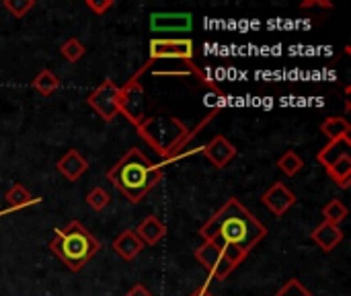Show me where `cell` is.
<instances>
[{"label":"cell","instance_id":"cell-1","mask_svg":"<svg viewBox=\"0 0 351 296\" xmlns=\"http://www.w3.org/2000/svg\"><path fill=\"white\" fill-rule=\"evenodd\" d=\"M199 235L206 241L226 243L243 249L245 253L253 251L267 235L265 225L251 214L243 202L230 198L220 210H216L199 229Z\"/></svg>","mask_w":351,"mask_h":296},{"label":"cell","instance_id":"cell-2","mask_svg":"<svg viewBox=\"0 0 351 296\" xmlns=\"http://www.w3.org/2000/svg\"><path fill=\"white\" fill-rule=\"evenodd\" d=\"M218 113V109H214L204 122H199L193 130H189L181 119L173 117V115H154V117H144L136 130L142 136V140L154 148V152L158 157H162V169L165 165L177 163L181 161L183 148L191 142L193 136H197L199 130L206 128V124Z\"/></svg>","mask_w":351,"mask_h":296},{"label":"cell","instance_id":"cell-3","mask_svg":"<svg viewBox=\"0 0 351 296\" xmlns=\"http://www.w3.org/2000/svg\"><path fill=\"white\" fill-rule=\"evenodd\" d=\"M162 165H154L140 148H130L107 171V181L130 204H140L162 181Z\"/></svg>","mask_w":351,"mask_h":296},{"label":"cell","instance_id":"cell-4","mask_svg":"<svg viewBox=\"0 0 351 296\" xmlns=\"http://www.w3.org/2000/svg\"><path fill=\"white\" fill-rule=\"evenodd\" d=\"M49 249L68 270L80 272L99 253L101 243L95 239L93 233H88V229L82 223L72 220L64 229L53 231Z\"/></svg>","mask_w":351,"mask_h":296},{"label":"cell","instance_id":"cell-5","mask_svg":"<svg viewBox=\"0 0 351 296\" xmlns=\"http://www.w3.org/2000/svg\"><path fill=\"white\" fill-rule=\"evenodd\" d=\"M317 161L325 167L327 175L341 187L348 190L351 183V138H339L327 142L317 155Z\"/></svg>","mask_w":351,"mask_h":296},{"label":"cell","instance_id":"cell-6","mask_svg":"<svg viewBox=\"0 0 351 296\" xmlns=\"http://www.w3.org/2000/svg\"><path fill=\"white\" fill-rule=\"evenodd\" d=\"M150 62L169 60V62H191L195 56V45L189 37H154L148 43Z\"/></svg>","mask_w":351,"mask_h":296},{"label":"cell","instance_id":"cell-7","mask_svg":"<svg viewBox=\"0 0 351 296\" xmlns=\"http://www.w3.org/2000/svg\"><path fill=\"white\" fill-rule=\"evenodd\" d=\"M86 103L103 122H113L119 115V84L113 78H105L86 97Z\"/></svg>","mask_w":351,"mask_h":296},{"label":"cell","instance_id":"cell-8","mask_svg":"<svg viewBox=\"0 0 351 296\" xmlns=\"http://www.w3.org/2000/svg\"><path fill=\"white\" fill-rule=\"evenodd\" d=\"M119 113L138 126L146 117V105H144V87L140 78H130L123 87H119Z\"/></svg>","mask_w":351,"mask_h":296},{"label":"cell","instance_id":"cell-9","mask_svg":"<svg viewBox=\"0 0 351 296\" xmlns=\"http://www.w3.org/2000/svg\"><path fill=\"white\" fill-rule=\"evenodd\" d=\"M195 260L210 272V276L214 280H226L237 268L224 258L220 243L216 241H204L197 249H195Z\"/></svg>","mask_w":351,"mask_h":296},{"label":"cell","instance_id":"cell-10","mask_svg":"<svg viewBox=\"0 0 351 296\" xmlns=\"http://www.w3.org/2000/svg\"><path fill=\"white\" fill-rule=\"evenodd\" d=\"M261 204H263L274 216H284V214L296 204V196H294V192H292L286 183L278 181V183H274V185L261 196Z\"/></svg>","mask_w":351,"mask_h":296},{"label":"cell","instance_id":"cell-11","mask_svg":"<svg viewBox=\"0 0 351 296\" xmlns=\"http://www.w3.org/2000/svg\"><path fill=\"white\" fill-rule=\"evenodd\" d=\"M193 16L189 12H152L150 14V29L156 33H185L191 31Z\"/></svg>","mask_w":351,"mask_h":296},{"label":"cell","instance_id":"cell-12","mask_svg":"<svg viewBox=\"0 0 351 296\" xmlns=\"http://www.w3.org/2000/svg\"><path fill=\"white\" fill-rule=\"evenodd\" d=\"M237 146L224 138V136H214L206 146H202V155L216 167V169H224L228 167V163L237 157Z\"/></svg>","mask_w":351,"mask_h":296},{"label":"cell","instance_id":"cell-13","mask_svg":"<svg viewBox=\"0 0 351 296\" xmlns=\"http://www.w3.org/2000/svg\"><path fill=\"white\" fill-rule=\"evenodd\" d=\"M56 169L68 179V181H78L86 171H88V161L76 150V148H70L66 150L60 161L56 163Z\"/></svg>","mask_w":351,"mask_h":296},{"label":"cell","instance_id":"cell-14","mask_svg":"<svg viewBox=\"0 0 351 296\" xmlns=\"http://www.w3.org/2000/svg\"><path fill=\"white\" fill-rule=\"evenodd\" d=\"M134 233H136L138 239L144 243V247H146V245H148V247H154L156 243H160V241L165 239L167 227H165V223H162L158 216H146V218L138 225V229H136Z\"/></svg>","mask_w":351,"mask_h":296},{"label":"cell","instance_id":"cell-15","mask_svg":"<svg viewBox=\"0 0 351 296\" xmlns=\"http://www.w3.org/2000/svg\"><path fill=\"white\" fill-rule=\"evenodd\" d=\"M313 243L319 245V249H323L325 253L333 251L341 241H343V231L331 223H321L313 233H311Z\"/></svg>","mask_w":351,"mask_h":296},{"label":"cell","instance_id":"cell-16","mask_svg":"<svg viewBox=\"0 0 351 296\" xmlns=\"http://www.w3.org/2000/svg\"><path fill=\"white\" fill-rule=\"evenodd\" d=\"M113 251L123 260V262H132L136 260L142 251H144V243L138 239V235L134 233V229L123 231L115 241H113Z\"/></svg>","mask_w":351,"mask_h":296},{"label":"cell","instance_id":"cell-17","mask_svg":"<svg viewBox=\"0 0 351 296\" xmlns=\"http://www.w3.org/2000/svg\"><path fill=\"white\" fill-rule=\"evenodd\" d=\"M4 198H6L8 210H2V212H0V216H4V214H12V212H16V210L29 208V206H35V204H41V198L31 196V194H29V190H27V187H23L21 183H14V185L4 194Z\"/></svg>","mask_w":351,"mask_h":296},{"label":"cell","instance_id":"cell-18","mask_svg":"<svg viewBox=\"0 0 351 296\" xmlns=\"http://www.w3.org/2000/svg\"><path fill=\"white\" fill-rule=\"evenodd\" d=\"M321 132L329 138V142L333 140H339V138H348L351 132V124L341 117V115H333V117H327L323 124H321Z\"/></svg>","mask_w":351,"mask_h":296},{"label":"cell","instance_id":"cell-19","mask_svg":"<svg viewBox=\"0 0 351 296\" xmlns=\"http://www.w3.org/2000/svg\"><path fill=\"white\" fill-rule=\"evenodd\" d=\"M33 89L39 93V95H43V97H49V95H53L58 89H60V78L49 70V68H43V70H39V74L33 78Z\"/></svg>","mask_w":351,"mask_h":296},{"label":"cell","instance_id":"cell-20","mask_svg":"<svg viewBox=\"0 0 351 296\" xmlns=\"http://www.w3.org/2000/svg\"><path fill=\"white\" fill-rule=\"evenodd\" d=\"M302 167H304V159H302L298 152H294V150L284 152V155L280 157V161H278V169H280L284 175H288V177L298 175V173L302 171Z\"/></svg>","mask_w":351,"mask_h":296},{"label":"cell","instance_id":"cell-21","mask_svg":"<svg viewBox=\"0 0 351 296\" xmlns=\"http://www.w3.org/2000/svg\"><path fill=\"white\" fill-rule=\"evenodd\" d=\"M323 216H325V223H331V225L339 227L348 218V206L341 200H331L329 204H325Z\"/></svg>","mask_w":351,"mask_h":296},{"label":"cell","instance_id":"cell-22","mask_svg":"<svg viewBox=\"0 0 351 296\" xmlns=\"http://www.w3.org/2000/svg\"><path fill=\"white\" fill-rule=\"evenodd\" d=\"M60 52H62V56H64L70 64H76V62L84 56L86 47L82 45V41H80V39L70 37V39H66V41L60 45Z\"/></svg>","mask_w":351,"mask_h":296},{"label":"cell","instance_id":"cell-23","mask_svg":"<svg viewBox=\"0 0 351 296\" xmlns=\"http://www.w3.org/2000/svg\"><path fill=\"white\" fill-rule=\"evenodd\" d=\"M86 204L93 208V210H97V212H101V210H105L109 204H111V196H109V192H105L103 187H93L88 194H86Z\"/></svg>","mask_w":351,"mask_h":296},{"label":"cell","instance_id":"cell-24","mask_svg":"<svg viewBox=\"0 0 351 296\" xmlns=\"http://www.w3.org/2000/svg\"><path fill=\"white\" fill-rule=\"evenodd\" d=\"M2 6H4V10L10 12L14 19H23V16H27V12L35 6V0H4Z\"/></svg>","mask_w":351,"mask_h":296},{"label":"cell","instance_id":"cell-25","mask_svg":"<svg viewBox=\"0 0 351 296\" xmlns=\"http://www.w3.org/2000/svg\"><path fill=\"white\" fill-rule=\"evenodd\" d=\"M274 296H313V293L300 280H288Z\"/></svg>","mask_w":351,"mask_h":296},{"label":"cell","instance_id":"cell-26","mask_svg":"<svg viewBox=\"0 0 351 296\" xmlns=\"http://www.w3.org/2000/svg\"><path fill=\"white\" fill-rule=\"evenodd\" d=\"M220 247H222V253H224V258L234 266V268H239L243 262H245V258L249 255V253H245L243 249H239V247H234V245H226V243H220Z\"/></svg>","mask_w":351,"mask_h":296},{"label":"cell","instance_id":"cell-27","mask_svg":"<svg viewBox=\"0 0 351 296\" xmlns=\"http://www.w3.org/2000/svg\"><path fill=\"white\" fill-rule=\"evenodd\" d=\"M84 6L88 8V10H93L95 14H105L109 8H113L115 6V0H86L84 2Z\"/></svg>","mask_w":351,"mask_h":296},{"label":"cell","instance_id":"cell-28","mask_svg":"<svg viewBox=\"0 0 351 296\" xmlns=\"http://www.w3.org/2000/svg\"><path fill=\"white\" fill-rule=\"evenodd\" d=\"M300 8H333V2H329V0H306L300 4Z\"/></svg>","mask_w":351,"mask_h":296},{"label":"cell","instance_id":"cell-29","mask_svg":"<svg viewBox=\"0 0 351 296\" xmlns=\"http://www.w3.org/2000/svg\"><path fill=\"white\" fill-rule=\"evenodd\" d=\"M125 296H154V295H152L144 284H136V286H132V288H130V293H128Z\"/></svg>","mask_w":351,"mask_h":296},{"label":"cell","instance_id":"cell-30","mask_svg":"<svg viewBox=\"0 0 351 296\" xmlns=\"http://www.w3.org/2000/svg\"><path fill=\"white\" fill-rule=\"evenodd\" d=\"M189 296H214L212 295V291H210V286L208 284H204V286H199V288H195L193 293Z\"/></svg>","mask_w":351,"mask_h":296}]
</instances>
